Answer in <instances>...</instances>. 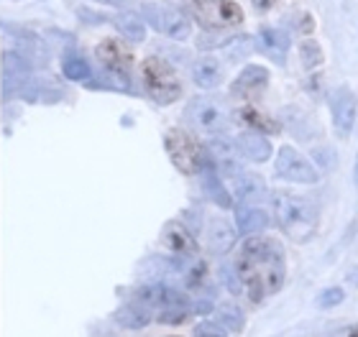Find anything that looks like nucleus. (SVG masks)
<instances>
[{
  "label": "nucleus",
  "mask_w": 358,
  "mask_h": 337,
  "mask_svg": "<svg viewBox=\"0 0 358 337\" xmlns=\"http://www.w3.org/2000/svg\"><path fill=\"white\" fill-rule=\"evenodd\" d=\"M236 271L243 281V289H248L251 301L266 299L268 294H276L284 286L287 263L282 246L274 238L248 235L236 253Z\"/></svg>",
  "instance_id": "f257e3e1"
},
{
  "label": "nucleus",
  "mask_w": 358,
  "mask_h": 337,
  "mask_svg": "<svg viewBox=\"0 0 358 337\" xmlns=\"http://www.w3.org/2000/svg\"><path fill=\"white\" fill-rule=\"evenodd\" d=\"M274 218L287 238L307 243L317 230V207L294 192H274Z\"/></svg>",
  "instance_id": "f03ea898"
},
{
  "label": "nucleus",
  "mask_w": 358,
  "mask_h": 337,
  "mask_svg": "<svg viewBox=\"0 0 358 337\" xmlns=\"http://www.w3.org/2000/svg\"><path fill=\"white\" fill-rule=\"evenodd\" d=\"M164 149L172 158V164L177 166V172L182 174H202V169L208 166V153L197 138L185 128H172L164 133Z\"/></svg>",
  "instance_id": "7ed1b4c3"
},
{
  "label": "nucleus",
  "mask_w": 358,
  "mask_h": 337,
  "mask_svg": "<svg viewBox=\"0 0 358 337\" xmlns=\"http://www.w3.org/2000/svg\"><path fill=\"white\" fill-rule=\"evenodd\" d=\"M141 77L146 84L149 98L157 105H172L182 98V82H179L177 72L172 69V64L159 57H149L141 64Z\"/></svg>",
  "instance_id": "20e7f679"
},
{
  "label": "nucleus",
  "mask_w": 358,
  "mask_h": 337,
  "mask_svg": "<svg viewBox=\"0 0 358 337\" xmlns=\"http://www.w3.org/2000/svg\"><path fill=\"white\" fill-rule=\"evenodd\" d=\"M189 13L202 29L217 31L243 23V10L233 0H185Z\"/></svg>",
  "instance_id": "39448f33"
},
{
  "label": "nucleus",
  "mask_w": 358,
  "mask_h": 337,
  "mask_svg": "<svg viewBox=\"0 0 358 337\" xmlns=\"http://www.w3.org/2000/svg\"><path fill=\"white\" fill-rule=\"evenodd\" d=\"M143 18L164 36L174 38V41H185L192 33V23L185 15V10H179L177 6L169 3H149L143 6Z\"/></svg>",
  "instance_id": "423d86ee"
},
{
  "label": "nucleus",
  "mask_w": 358,
  "mask_h": 337,
  "mask_svg": "<svg viewBox=\"0 0 358 337\" xmlns=\"http://www.w3.org/2000/svg\"><path fill=\"white\" fill-rule=\"evenodd\" d=\"M187 118L192 120L194 128H200L210 135H220L231 126V110L215 98H197L189 103Z\"/></svg>",
  "instance_id": "0eeeda50"
},
{
  "label": "nucleus",
  "mask_w": 358,
  "mask_h": 337,
  "mask_svg": "<svg viewBox=\"0 0 358 337\" xmlns=\"http://www.w3.org/2000/svg\"><path fill=\"white\" fill-rule=\"evenodd\" d=\"M276 177L294 181V184H315L317 181L315 166L292 146H282L276 153Z\"/></svg>",
  "instance_id": "6e6552de"
},
{
  "label": "nucleus",
  "mask_w": 358,
  "mask_h": 337,
  "mask_svg": "<svg viewBox=\"0 0 358 337\" xmlns=\"http://www.w3.org/2000/svg\"><path fill=\"white\" fill-rule=\"evenodd\" d=\"M95 57H97V61L103 64V69L108 75L126 77L128 72H131V64H134L131 49H128L123 41H118V38H103L95 49Z\"/></svg>",
  "instance_id": "1a4fd4ad"
},
{
  "label": "nucleus",
  "mask_w": 358,
  "mask_h": 337,
  "mask_svg": "<svg viewBox=\"0 0 358 337\" xmlns=\"http://www.w3.org/2000/svg\"><path fill=\"white\" fill-rule=\"evenodd\" d=\"M208 153V164L223 177H236L241 172V151L236 143L225 141V138H213L205 146Z\"/></svg>",
  "instance_id": "9d476101"
},
{
  "label": "nucleus",
  "mask_w": 358,
  "mask_h": 337,
  "mask_svg": "<svg viewBox=\"0 0 358 337\" xmlns=\"http://www.w3.org/2000/svg\"><path fill=\"white\" fill-rule=\"evenodd\" d=\"M268 84V69L262 64H248L236 80H233V98L241 100H254L256 95H262Z\"/></svg>",
  "instance_id": "9b49d317"
},
{
  "label": "nucleus",
  "mask_w": 358,
  "mask_h": 337,
  "mask_svg": "<svg viewBox=\"0 0 358 337\" xmlns=\"http://www.w3.org/2000/svg\"><path fill=\"white\" fill-rule=\"evenodd\" d=\"M333 126L341 135H348L353 130V123H356V112H358V103L356 95H353L348 87H341V90L333 95Z\"/></svg>",
  "instance_id": "f8f14e48"
},
{
  "label": "nucleus",
  "mask_w": 358,
  "mask_h": 337,
  "mask_svg": "<svg viewBox=\"0 0 358 337\" xmlns=\"http://www.w3.org/2000/svg\"><path fill=\"white\" fill-rule=\"evenodd\" d=\"M233 179V195L241 204H259L262 200H266V184L262 177L256 174H243L238 172Z\"/></svg>",
  "instance_id": "ddd939ff"
},
{
  "label": "nucleus",
  "mask_w": 358,
  "mask_h": 337,
  "mask_svg": "<svg viewBox=\"0 0 358 337\" xmlns=\"http://www.w3.org/2000/svg\"><path fill=\"white\" fill-rule=\"evenodd\" d=\"M268 215L259 204H238L236 207V227L243 235H259L268 227Z\"/></svg>",
  "instance_id": "4468645a"
},
{
  "label": "nucleus",
  "mask_w": 358,
  "mask_h": 337,
  "mask_svg": "<svg viewBox=\"0 0 358 337\" xmlns=\"http://www.w3.org/2000/svg\"><path fill=\"white\" fill-rule=\"evenodd\" d=\"M162 243H164L172 253H179V255H192L194 250H197V243H194L192 232L179 223L164 225V230H162Z\"/></svg>",
  "instance_id": "2eb2a0df"
},
{
  "label": "nucleus",
  "mask_w": 358,
  "mask_h": 337,
  "mask_svg": "<svg viewBox=\"0 0 358 337\" xmlns=\"http://www.w3.org/2000/svg\"><path fill=\"white\" fill-rule=\"evenodd\" d=\"M236 146H238L241 156L248 158V161H254V164H264V161L271 158V146H268L266 138H264L262 133H256V130L241 133Z\"/></svg>",
  "instance_id": "dca6fc26"
},
{
  "label": "nucleus",
  "mask_w": 358,
  "mask_h": 337,
  "mask_svg": "<svg viewBox=\"0 0 358 337\" xmlns=\"http://www.w3.org/2000/svg\"><path fill=\"white\" fill-rule=\"evenodd\" d=\"M192 80L202 90H215L223 82V64L213 57H202L192 64Z\"/></svg>",
  "instance_id": "f3484780"
},
{
  "label": "nucleus",
  "mask_w": 358,
  "mask_h": 337,
  "mask_svg": "<svg viewBox=\"0 0 358 337\" xmlns=\"http://www.w3.org/2000/svg\"><path fill=\"white\" fill-rule=\"evenodd\" d=\"M208 246L215 253H228L236 246V227L223 218H213L208 225Z\"/></svg>",
  "instance_id": "a211bd4d"
},
{
  "label": "nucleus",
  "mask_w": 358,
  "mask_h": 337,
  "mask_svg": "<svg viewBox=\"0 0 358 337\" xmlns=\"http://www.w3.org/2000/svg\"><path fill=\"white\" fill-rule=\"evenodd\" d=\"M115 23V29L120 31V36L131 41V44H141L143 38H146V21H143L138 13H131V10H123L113 18Z\"/></svg>",
  "instance_id": "6ab92c4d"
},
{
  "label": "nucleus",
  "mask_w": 358,
  "mask_h": 337,
  "mask_svg": "<svg viewBox=\"0 0 358 337\" xmlns=\"http://www.w3.org/2000/svg\"><path fill=\"white\" fill-rule=\"evenodd\" d=\"M113 320L120 324V327H126V330H141L146 324L151 322V309H146L143 304H126V307L115 309V315Z\"/></svg>",
  "instance_id": "aec40b11"
},
{
  "label": "nucleus",
  "mask_w": 358,
  "mask_h": 337,
  "mask_svg": "<svg viewBox=\"0 0 358 337\" xmlns=\"http://www.w3.org/2000/svg\"><path fill=\"white\" fill-rule=\"evenodd\" d=\"M259 38H262V49L268 54V57H274L276 61H284V54L289 52V46H292V38H289V33H287V31H282V29H262Z\"/></svg>",
  "instance_id": "412c9836"
},
{
  "label": "nucleus",
  "mask_w": 358,
  "mask_h": 337,
  "mask_svg": "<svg viewBox=\"0 0 358 337\" xmlns=\"http://www.w3.org/2000/svg\"><path fill=\"white\" fill-rule=\"evenodd\" d=\"M236 118H238L243 126L254 128L256 133H279V123L271 120L268 115H264L262 110H256L254 105H243L236 112Z\"/></svg>",
  "instance_id": "4be33fe9"
},
{
  "label": "nucleus",
  "mask_w": 358,
  "mask_h": 337,
  "mask_svg": "<svg viewBox=\"0 0 358 337\" xmlns=\"http://www.w3.org/2000/svg\"><path fill=\"white\" fill-rule=\"evenodd\" d=\"M202 174H205V192L210 195V200L217 204V207H233V197H231V192L220 184V179H217V174H215V169L213 166H205L202 169Z\"/></svg>",
  "instance_id": "5701e85b"
},
{
  "label": "nucleus",
  "mask_w": 358,
  "mask_h": 337,
  "mask_svg": "<svg viewBox=\"0 0 358 337\" xmlns=\"http://www.w3.org/2000/svg\"><path fill=\"white\" fill-rule=\"evenodd\" d=\"M23 72H26V67H23V59L18 54H13V52L3 54V75H6L8 90H10L13 84H21Z\"/></svg>",
  "instance_id": "b1692460"
},
{
  "label": "nucleus",
  "mask_w": 358,
  "mask_h": 337,
  "mask_svg": "<svg viewBox=\"0 0 358 337\" xmlns=\"http://www.w3.org/2000/svg\"><path fill=\"white\" fill-rule=\"evenodd\" d=\"M62 72H64V77L72 80V82H87L90 77H92L90 64L85 59H80V57H69V59H64Z\"/></svg>",
  "instance_id": "393cba45"
},
{
  "label": "nucleus",
  "mask_w": 358,
  "mask_h": 337,
  "mask_svg": "<svg viewBox=\"0 0 358 337\" xmlns=\"http://www.w3.org/2000/svg\"><path fill=\"white\" fill-rule=\"evenodd\" d=\"M299 59H302V64H305L307 69H315L322 64L325 54H322L317 41H302V44H299Z\"/></svg>",
  "instance_id": "a878e982"
},
{
  "label": "nucleus",
  "mask_w": 358,
  "mask_h": 337,
  "mask_svg": "<svg viewBox=\"0 0 358 337\" xmlns=\"http://www.w3.org/2000/svg\"><path fill=\"white\" fill-rule=\"evenodd\" d=\"M217 320H220V324H223L225 330H241L243 322H246L243 312H241L238 307H231V304L217 309Z\"/></svg>",
  "instance_id": "bb28decb"
},
{
  "label": "nucleus",
  "mask_w": 358,
  "mask_h": 337,
  "mask_svg": "<svg viewBox=\"0 0 358 337\" xmlns=\"http://www.w3.org/2000/svg\"><path fill=\"white\" fill-rule=\"evenodd\" d=\"M343 299H345L343 289L333 286V289H325V292L317 297V307H320V309H330V307H336V304H341Z\"/></svg>",
  "instance_id": "cd10ccee"
},
{
  "label": "nucleus",
  "mask_w": 358,
  "mask_h": 337,
  "mask_svg": "<svg viewBox=\"0 0 358 337\" xmlns=\"http://www.w3.org/2000/svg\"><path fill=\"white\" fill-rule=\"evenodd\" d=\"M194 337H228V332L217 322H200L194 327Z\"/></svg>",
  "instance_id": "c85d7f7f"
},
{
  "label": "nucleus",
  "mask_w": 358,
  "mask_h": 337,
  "mask_svg": "<svg viewBox=\"0 0 358 337\" xmlns=\"http://www.w3.org/2000/svg\"><path fill=\"white\" fill-rule=\"evenodd\" d=\"M251 3H254V6L259 8V10H268V8L274 6L276 0H251Z\"/></svg>",
  "instance_id": "c756f323"
},
{
  "label": "nucleus",
  "mask_w": 358,
  "mask_h": 337,
  "mask_svg": "<svg viewBox=\"0 0 358 337\" xmlns=\"http://www.w3.org/2000/svg\"><path fill=\"white\" fill-rule=\"evenodd\" d=\"M348 284L356 286V289H358V266H353V271L348 274Z\"/></svg>",
  "instance_id": "7c9ffc66"
},
{
  "label": "nucleus",
  "mask_w": 358,
  "mask_h": 337,
  "mask_svg": "<svg viewBox=\"0 0 358 337\" xmlns=\"http://www.w3.org/2000/svg\"><path fill=\"white\" fill-rule=\"evenodd\" d=\"M100 3H108V6H120L123 0H100Z\"/></svg>",
  "instance_id": "2f4dec72"
},
{
  "label": "nucleus",
  "mask_w": 358,
  "mask_h": 337,
  "mask_svg": "<svg viewBox=\"0 0 358 337\" xmlns=\"http://www.w3.org/2000/svg\"><path fill=\"white\" fill-rule=\"evenodd\" d=\"M353 179H356V184H358V158H356V169H353Z\"/></svg>",
  "instance_id": "473e14b6"
},
{
  "label": "nucleus",
  "mask_w": 358,
  "mask_h": 337,
  "mask_svg": "<svg viewBox=\"0 0 358 337\" xmlns=\"http://www.w3.org/2000/svg\"><path fill=\"white\" fill-rule=\"evenodd\" d=\"M348 337H358V327H353V330H351V335H348Z\"/></svg>",
  "instance_id": "72a5a7b5"
},
{
  "label": "nucleus",
  "mask_w": 358,
  "mask_h": 337,
  "mask_svg": "<svg viewBox=\"0 0 358 337\" xmlns=\"http://www.w3.org/2000/svg\"><path fill=\"white\" fill-rule=\"evenodd\" d=\"M172 337H177V335H172Z\"/></svg>",
  "instance_id": "f704fd0d"
}]
</instances>
